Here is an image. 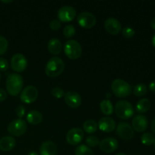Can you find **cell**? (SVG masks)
<instances>
[{
	"label": "cell",
	"instance_id": "obj_19",
	"mask_svg": "<svg viewBox=\"0 0 155 155\" xmlns=\"http://www.w3.org/2000/svg\"><path fill=\"white\" fill-rule=\"evenodd\" d=\"M16 140L12 136H4L0 139V150L2 151H10L15 148Z\"/></svg>",
	"mask_w": 155,
	"mask_h": 155
},
{
	"label": "cell",
	"instance_id": "obj_39",
	"mask_svg": "<svg viewBox=\"0 0 155 155\" xmlns=\"http://www.w3.org/2000/svg\"><path fill=\"white\" fill-rule=\"evenodd\" d=\"M150 25H151V27L153 30H155V17L151 19V22H150Z\"/></svg>",
	"mask_w": 155,
	"mask_h": 155
},
{
	"label": "cell",
	"instance_id": "obj_12",
	"mask_svg": "<svg viewBox=\"0 0 155 155\" xmlns=\"http://www.w3.org/2000/svg\"><path fill=\"white\" fill-rule=\"evenodd\" d=\"M84 137V133L80 128H73L67 133L66 139L68 144L71 145H77L82 142Z\"/></svg>",
	"mask_w": 155,
	"mask_h": 155
},
{
	"label": "cell",
	"instance_id": "obj_27",
	"mask_svg": "<svg viewBox=\"0 0 155 155\" xmlns=\"http://www.w3.org/2000/svg\"><path fill=\"white\" fill-rule=\"evenodd\" d=\"M75 155H94V153L87 145H80L76 148Z\"/></svg>",
	"mask_w": 155,
	"mask_h": 155
},
{
	"label": "cell",
	"instance_id": "obj_4",
	"mask_svg": "<svg viewBox=\"0 0 155 155\" xmlns=\"http://www.w3.org/2000/svg\"><path fill=\"white\" fill-rule=\"evenodd\" d=\"M115 112L118 117L123 120H127L132 117L134 114V109L130 102L126 100L117 101L115 105Z\"/></svg>",
	"mask_w": 155,
	"mask_h": 155
},
{
	"label": "cell",
	"instance_id": "obj_26",
	"mask_svg": "<svg viewBox=\"0 0 155 155\" xmlns=\"http://www.w3.org/2000/svg\"><path fill=\"white\" fill-rule=\"evenodd\" d=\"M133 92L136 96L142 97L146 95L148 92V89L144 83H139L135 86Z\"/></svg>",
	"mask_w": 155,
	"mask_h": 155
},
{
	"label": "cell",
	"instance_id": "obj_28",
	"mask_svg": "<svg viewBox=\"0 0 155 155\" xmlns=\"http://www.w3.org/2000/svg\"><path fill=\"white\" fill-rule=\"evenodd\" d=\"M76 33V29L71 24H68V25L65 26V27L63 30V34L66 38L69 39V38L73 37Z\"/></svg>",
	"mask_w": 155,
	"mask_h": 155
},
{
	"label": "cell",
	"instance_id": "obj_14",
	"mask_svg": "<svg viewBox=\"0 0 155 155\" xmlns=\"http://www.w3.org/2000/svg\"><path fill=\"white\" fill-rule=\"evenodd\" d=\"M119 142L117 139L112 137L105 138L101 140L99 143L100 148L104 153H113L118 148Z\"/></svg>",
	"mask_w": 155,
	"mask_h": 155
},
{
	"label": "cell",
	"instance_id": "obj_41",
	"mask_svg": "<svg viewBox=\"0 0 155 155\" xmlns=\"http://www.w3.org/2000/svg\"><path fill=\"white\" fill-rule=\"evenodd\" d=\"M27 155H39V154H38L36 151H30V153H28Z\"/></svg>",
	"mask_w": 155,
	"mask_h": 155
},
{
	"label": "cell",
	"instance_id": "obj_45",
	"mask_svg": "<svg viewBox=\"0 0 155 155\" xmlns=\"http://www.w3.org/2000/svg\"><path fill=\"white\" fill-rule=\"evenodd\" d=\"M0 80H1V74H0Z\"/></svg>",
	"mask_w": 155,
	"mask_h": 155
},
{
	"label": "cell",
	"instance_id": "obj_21",
	"mask_svg": "<svg viewBox=\"0 0 155 155\" xmlns=\"http://www.w3.org/2000/svg\"><path fill=\"white\" fill-rule=\"evenodd\" d=\"M27 120L32 125H36L42 121V114L38 110H31L27 114Z\"/></svg>",
	"mask_w": 155,
	"mask_h": 155
},
{
	"label": "cell",
	"instance_id": "obj_38",
	"mask_svg": "<svg viewBox=\"0 0 155 155\" xmlns=\"http://www.w3.org/2000/svg\"><path fill=\"white\" fill-rule=\"evenodd\" d=\"M151 130H152L153 133H154L155 134V117L152 120V121H151Z\"/></svg>",
	"mask_w": 155,
	"mask_h": 155
},
{
	"label": "cell",
	"instance_id": "obj_8",
	"mask_svg": "<svg viewBox=\"0 0 155 155\" xmlns=\"http://www.w3.org/2000/svg\"><path fill=\"white\" fill-rule=\"evenodd\" d=\"M38 95H39V92L35 86H28L24 88L23 91H21L20 98L21 101L25 104H32L36 101Z\"/></svg>",
	"mask_w": 155,
	"mask_h": 155
},
{
	"label": "cell",
	"instance_id": "obj_10",
	"mask_svg": "<svg viewBox=\"0 0 155 155\" xmlns=\"http://www.w3.org/2000/svg\"><path fill=\"white\" fill-rule=\"evenodd\" d=\"M27 60L24 54L16 53L11 59V67L16 72H23L27 67Z\"/></svg>",
	"mask_w": 155,
	"mask_h": 155
},
{
	"label": "cell",
	"instance_id": "obj_15",
	"mask_svg": "<svg viewBox=\"0 0 155 155\" xmlns=\"http://www.w3.org/2000/svg\"><path fill=\"white\" fill-rule=\"evenodd\" d=\"M64 97L66 104L72 108H77L82 104L81 96L75 91H68Z\"/></svg>",
	"mask_w": 155,
	"mask_h": 155
},
{
	"label": "cell",
	"instance_id": "obj_13",
	"mask_svg": "<svg viewBox=\"0 0 155 155\" xmlns=\"http://www.w3.org/2000/svg\"><path fill=\"white\" fill-rule=\"evenodd\" d=\"M148 127V118L145 115L139 114L133 117L132 121V127L133 130L138 133H142L145 131Z\"/></svg>",
	"mask_w": 155,
	"mask_h": 155
},
{
	"label": "cell",
	"instance_id": "obj_37",
	"mask_svg": "<svg viewBox=\"0 0 155 155\" xmlns=\"http://www.w3.org/2000/svg\"><path fill=\"white\" fill-rule=\"evenodd\" d=\"M149 89L151 91V92H155V80L151 82L149 84Z\"/></svg>",
	"mask_w": 155,
	"mask_h": 155
},
{
	"label": "cell",
	"instance_id": "obj_33",
	"mask_svg": "<svg viewBox=\"0 0 155 155\" xmlns=\"http://www.w3.org/2000/svg\"><path fill=\"white\" fill-rule=\"evenodd\" d=\"M50 28L51 29L54 31H56V30H58L61 27V22L58 21V20H52V21L50 22L49 24Z\"/></svg>",
	"mask_w": 155,
	"mask_h": 155
},
{
	"label": "cell",
	"instance_id": "obj_2",
	"mask_svg": "<svg viewBox=\"0 0 155 155\" xmlns=\"http://www.w3.org/2000/svg\"><path fill=\"white\" fill-rule=\"evenodd\" d=\"M6 90L11 95L16 96L22 91L24 80L22 77L18 74H10L6 80Z\"/></svg>",
	"mask_w": 155,
	"mask_h": 155
},
{
	"label": "cell",
	"instance_id": "obj_20",
	"mask_svg": "<svg viewBox=\"0 0 155 155\" xmlns=\"http://www.w3.org/2000/svg\"><path fill=\"white\" fill-rule=\"evenodd\" d=\"M48 49L49 52L52 54H58L61 51L62 44L59 39L52 38L48 42Z\"/></svg>",
	"mask_w": 155,
	"mask_h": 155
},
{
	"label": "cell",
	"instance_id": "obj_16",
	"mask_svg": "<svg viewBox=\"0 0 155 155\" xmlns=\"http://www.w3.org/2000/svg\"><path fill=\"white\" fill-rule=\"evenodd\" d=\"M104 28L111 35H117L121 31V24L117 18H108L104 21Z\"/></svg>",
	"mask_w": 155,
	"mask_h": 155
},
{
	"label": "cell",
	"instance_id": "obj_18",
	"mask_svg": "<svg viewBox=\"0 0 155 155\" xmlns=\"http://www.w3.org/2000/svg\"><path fill=\"white\" fill-rule=\"evenodd\" d=\"M57 153V146L51 141H45L39 148V155H55Z\"/></svg>",
	"mask_w": 155,
	"mask_h": 155
},
{
	"label": "cell",
	"instance_id": "obj_29",
	"mask_svg": "<svg viewBox=\"0 0 155 155\" xmlns=\"http://www.w3.org/2000/svg\"><path fill=\"white\" fill-rule=\"evenodd\" d=\"M86 143L87 144L88 147H91V148H95L99 145V139L97 136H90L89 137L86 138Z\"/></svg>",
	"mask_w": 155,
	"mask_h": 155
},
{
	"label": "cell",
	"instance_id": "obj_5",
	"mask_svg": "<svg viewBox=\"0 0 155 155\" xmlns=\"http://www.w3.org/2000/svg\"><path fill=\"white\" fill-rule=\"evenodd\" d=\"M64 51L67 57L71 60H76L79 58L83 52L81 45L74 39H71L65 42Z\"/></svg>",
	"mask_w": 155,
	"mask_h": 155
},
{
	"label": "cell",
	"instance_id": "obj_31",
	"mask_svg": "<svg viewBox=\"0 0 155 155\" xmlns=\"http://www.w3.org/2000/svg\"><path fill=\"white\" fill-rule=\"evenodd\" d=\"M135 33H136V32H135L134 29L130 27H124L122 30L123 36H124L125 38H127V39H130V38L133 37Z\"/></svg>",
	"mask_w": 155,
	"mask_h": 155
},
{
	"label": "cell",
	"instance_id": "obj_1",
	"mask_svg": "<svg viewBox=\"0 0 155 155\" xmlns=\"http://www.w3.org/2000/svg\"><path fill=\"white\" fill-rule=\"evenodd\" d=\"M65 64L61 58L54 56L51 58L45 65V72L48 77H57L64 71Z\"/></svg>",
	"mask_w": 155,
	"mask_h": 155
},
{
	"label": "cell",
	"instance_id": "obj_9",
	"mask_svg": "<svg viewBox=\"0 0 155 155\" xmlns=\"http://www.w3.org/2000/svg\"><path fill=\"white\" fill-rule=\"evenodd\" d=\"M57 15L59 21L62 22H70L75 18L77 12L72 6L64 5L59 8Z\"/></svg>",
	"mask_w": 155,
	"mask_h": 155
},
{
	"label": "cell",
	"instance_id": "obj_42",
	"mask_svg": "<svg viewBox=\"0 0 155 155\" xmlns=\"http://www.w3.org/2000/svg\"><path fill=\"white\" fill-rule=\"evenodd\" d=\"M115 155H127V154H125V153H117V154H116Z\"/></svg>",
	"mask_w": 155,
	"mask_h": 155
},
{
	"label": "cell",
	"instance_id": "obj_43",
	"mask_svg": "<svg viewBox=\"0 0 155 155\" xmlns=\"http://www.w3.org/2000/svg\"><path fill=\"white\" fill-rule=\"evenodd\" d=\"M2 2H5V3H8V2H12V1H2Z\"/></svg>",
	"mask_w": 155,
	"mask_h": 155
},
{
	"label": "cell",
	"instance_id": "obj_44",
	"mask_svg": "<svg viewBox=\"0 0 155 155\" xmlns=\"http://www.w3.org/2000/svg\"><path fill=\"white\" fill-rule=\"evenodd\" d=\"M154 149H155V142H154Z\"/></svg>",
	"mask_w": 155,
	"mask_h": 155
},
{
	"label": "cell",
	"instance_id": "obj_17",
	"mask_svg": "<svg viewBox=\"0 0 155 155\" xmlns=\"http://www.w3.org/2000/svg\"><path fill=\"white\" fill-rule=\"evenodd\" d=\"M116 127V124L113 118L109 117H101L98 121V128L104 133H110Z\"/></svg>",
	"mask_w": 155,
	"mask_h": 155
},
{
	"label": "cell",
	"instance_id": "obj_34",
	"mask_svg": "<svg viewBox=\"0 0 155 155\" xmlns=\"http://www.w3.org/2000/svg\"><path fill=\"white\" fill-rule=\"evenodd\" d=\"M8 68V62L4 58H0V71H5Z\"/></svg>",
	"mask_w": 155,
	"mask_h": 155
},
{
	"label": "cell",
	"instance_id": "obj_7",
	"mask_svg": "<svg viewBox=\"0 0 155 155\" xmlns=\"http://www.w3.org/2000/svg\"><path fill=\"white\" fill-rule=\"evenodd\" d=\"M77 22L80 27L86 29L93 27L96 24V18L92 13L89 12H80L77 15Z\"/></svg>",
	"mask_w": 155,
	"mask_h": 155
},
{
	"label": "cell",
	"instance_id": "obj_35",
	"mask_svg": "<svg viewBox=\"0 0 155 155\" xmlns=\"http://www.w3.org/2000/svg\"><path fill=\"white\" fill-rule=\"evenodd\" d=\"M16 114L19 119H21L25 115V107L23 105L18 106L16 108Z\"/></svg>",
	"mask_w": 155,
	"mask_h": 155
},
{
	"label": "cell",
	"instance_id": "obj_11",
	"mask_svg": "<svg viewBox=\"0 0 155 155\" xmlns=\"http://www.w3.org/2000/svg\"><path fill=\"white\" fill-rule=\"evenodd\" d=\"M117 134L124 140L129 141L134 136V130L128 123L120 122L117 127Z\"/></svg>",
	"mask_w": 155,
	"mask_h": 155
},
{
	"label": "cell",
	"instance_id": "obj_22",
	"mask_svg": "<svg viewBox=\"0 0 155 155\" xmlns=\"http://www.w3.org/2000/svg\"><path fill=\"white\" fill-rule=\"evenodd\" d=\"M151 101H150L149 99L148 98H142V99L139 100V101L137 102L136 106V111L138 113H145L147 112L148 110H149V109L151 108Z\"/></svg>",
	"mask_w": 155,
	"mask_h": 155
},
{
	"label": "cell",
	"instance_id": "obj_32",
	"mask_svg": "<svg viewBox=\"0 0 155 155\" xmlns=\"http://www.w3.org/2000/svg\"><path fill=\"white\" fill-rule=\"evenodd\" d=\"M51 95L56 98H61L64 96V91L60 87H55L51 90Z\"/></svg>",
	"mask_w": 155,
	"mask_h": 155
},
{
	"label": "cell",
	"instance_id": "obj_6",
	"mask_svg": "<svg viewBox=\"0 0 155 155\" xmlns=\"http://www.w3.org/2000/svg\"><path fill=\"white\" fill-rule=\"evenodd\" d=\"M27 123L22 119H17L12 121L8 126V132L12 136H21L27 132Z\"/></svg>",
	"mask_w": 155,
	"mask_h": 155
},
{
	"label": "cell",
	"instance_id": "obj_36",
	"mask_svg": "<svg viewBox=\"0 0 155 155\" xmlns=\"http://www.w3.org/2000/svg\"><path fill=\"white\" fill-rule=\"evenodd\" d=\"M7 98V93L3 89L0 88V101H3Z\"/></svg>",
	"mask_w": 155,
	"mask_h": 155
},
{
	"label": "cell",
	"instance_id": "obj_23",
	"mask_svg": "<svg viewBox=\"0 0 155 155\" xmlns=\"http://www.w3.org/2000/svg\"><path fill=\"white\" fill-rule=\"evenodd\" d=\"M100 108L104 115H111L114 112V106L109 99H104L100 103Z\"/></svg>",
	"mask_w": 155,
	"mask_h": 155
},
{
	"label": "cell",
	"instance_id": "obj_40",
	"mask_svg": "<svg viewBox=\"0 0 155 155\" xmlns=\"http://www.w3.org/2000/svg\"><path fill=\"white\" fill-rule=\"evenodd\" d=\"M151 43H152V45H154V47L155 48V33L153 35L152 39H151Z\"/></svg>",
	"mask_w": 155,
	"mask_h": 155
},
{
	"label": "cell",
	"instance_id": "obj_25",
	"mask_svg": "<svg viewBox=\"0 0 155 155\" xmlns=\"http://www.w3.org/2000/svg\"><path fill=\"white\" fill-rule=\"evenodd\" d=\"M141 142L143 145H146V146L152 145L155 142L154 135L153 133H149V132L143 133L141 136Z\"/></svg>",
	"mask_w": 155,
	"mask_h": 155
},
{
	"label": "cell",
	"instance_id": "obj_30",
	"mask_svg": "<svg viewBox=\"0 0 155 155\" xmlns=\"http://www.w3.org/2000/svg\"><path fill=\"white\" fill-rule=\"evenodd\" d=\"M8 47V43L6 38L0 36V55H2L7 51Z\"/></svg>",
	"mask_w": 155,
	"mask_h": 155
},
{
	"label": "cell",
	"instance_id": "obj_3",
	"mask_svg": "<svg viewBox=\"0 0 155 155\" xmlns=\"http://www.w3.org/2000/svg\"><path fill=\"white\" fill-rule=\"evenodd\" d=\"M111 90L118 98H126L132 93V87L127 81L122 79H116L111 83Z\"/></svg>",
	"mask_w": 155,
	"mask_h": 155
},
{
	"label": "cell",
	"instance_id": "obj_24",
	"mask_svg": "<svg viewBox=\"0 0 155 155\" xmlns=\"http://www.w3.org/2000/svg\"><path fill=\"white\" fill-rule=\"evenodd\" d=\"M83 129L87 133H93L98 129V124L94 120H87L83 124Z\"/></svg>",
	"mask_w": 155,
	"mask_h": 155
}]
</instances>
